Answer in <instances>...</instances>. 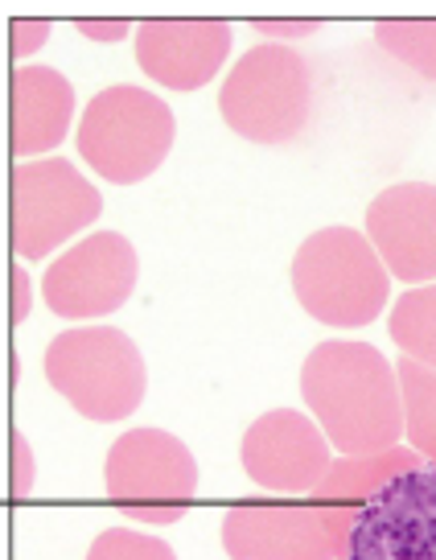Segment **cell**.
I'll use <instances>...</instances> for the list:
<instances>
[{"mask_svg":"<svg viewBox=\"0 0 436 560\" xmlns=\"http://www.w3.org/2000/svg\"><path fill=\"white\" fill-rule=\"evenodd\" d=\"M309 417L342 457L384 454L403 438V396L396 363L370 342L330 338L301 363Z\"/></svg>","mask_w":436,"mask_h":560,"instance_id":"cell-1","label":"cell"},{"mask_svg":"<svg viewBox=\"0 0 436 560\" xmlns=\"http://www.w3.org/2000/svg\"><path fill=\"white\" fill-rule=\"evenodd\" d=\"M293 293L321 326L358 330L384 314L391 272L363 231L321 228L293 256Z\"/></svg>","mask_w":436,"mask_h":560,"instance_id":"cell-2","label":"cell"},{"mask_svg":"<svg viewBox=\"0 0 436 560\" xmlns=\"http://www.w3.org/2000/svg\"><path fill=\"white\" fill-rule=\"evenodd\" d=\"M42 368L54 392L95 424L132 417L149 392L144 354L128 334L111 326L62 330L46 347Z\"/></svg>","mask_w":436,"mask_h":560,"instance_id":"cell-3","label":"cell"},{"mask_svg":"<svg viewBox=\"0 0 436 560\" xmlns=\"http://www.w3.org/2000/svg\"><path fill=\"white\" fill-rule=\"evenodd\" d=\"M219 112L235 137L251 144H288L314 112V74L297 50L260 42L231 67Z\"/></svg>","mask_w":436,"mask_h":560,"instance_id":"cell-4","label":"cell"},{"mask_svg":"<svg viewBox=\"0 0 436 560\" xmlns=\"http://www.w3.org/2000/svg\"><path fill=\"white\" fill-rule=\"evenodd\" d=\"M174 112L153 91L116 83L87 104L79 120V158L116 186H137L165 165L174 149Z\"/></svg>","mask_w":436,"mask_h":560,"instance_id":"cell-5","label":"cell"},{"mask_svg":"<svg viewBox=\"0 0 436 560\" xmlns=\"http://www.w3.org/2000/svg\"><path fill=\"white\" fill-rule=\"evenodd\" d=\"M104 487L123 520L140 527H169L190 511L198 462L190 445L165 429H128L107 450Z\"/></svg>","mask_w":436,"mask_h":560,"instance_id":"cell-6","label":"cell"},{"mask_svg":"<svg viewBox=\"0 0 436 560\" xmlns=\"http://www.w3.org/2000/svg\"><path fill=\"white\" fill-rule=\"evenodd\" d=\"M99 210V190L67 158L21 161L9 174V244L21 260H46L91 228Z\"/></svg>","mask_w":436,"mask_h":560,"instance_id":"cell-7","label":"cell"},{"mask_svg":"<svg viewBox=\"0 0 436 560\" xmlns=\"http://www.w3.org/2000/svg\"><path fill=\"white\" fill-rule=\"evenodd\" d=\"M354 520L317 499H247L223 515L231 560H346Z\"/></svg>","mask_w":436,"mask_h":560,"instance_id":"cell-8","label":"cell"},{"mask_svg":"<svg viewBox=\"0 0 436 560\" xmlns=\"http://www.w3.org/2000/svg\"><path fill=\"white\" fill-rule=\"evenodd\" d=\"M137 247L120 231H95L62 252L42 277V298L58 317L87 322L123 310L137 289Z\"/></svg>","mask_w":436,"mask_h":560,"instance_id":"cell-9","label":"cell"},{"mask_svg":"<svg viewBox=\"0 0 436 560\" xmlns=\"http://www.w3.org/2000/svg\"><path fill=\"white\" fill-rule=\"evenodd\" d=\"M346 560H436V466L424 462L370 494Z\"/></svg>","mask_w":436,"mask_h":560,"instance_id":"cell-10","label":"cell"},{"mask_svg":"<svg viewBox=\"0 0 436 560\" xmlns=\"http://www.w3.org/2000/svg\"><path fill=\"white\" fill-rule=\"evenodd\" d=\"M239 462L256 487L276 494H314L333 466V445L314 417L297 408H272L251 420L239 441Z\"/></svg>","mask_w":436,"mask_h":560,"instance_id":"cell-11","label":"cell"},{"mask_svg":"<svg viewBox=\"0 0 436 560\" xmlns=\"http://www.w3.org/2000/svg\"><path fill=\"white\" fill-rule=\"evenodd\" d=\"M367 240L384 268L403 284L436 280V186L400 182L375 194L367 207Z\"/></svg>","mask_w":436,"mask_h":560,"instance_id":"cell-12","label":"cell"},{"mask_svg":"<svg viewBox=\"0 0 436 560\" xmlns=\"http://www.w3.org/2000/svg\"><path fill=\"white\" fill-rule=\"evenodd\" d=\"M132 37L140 70L169 91L207 88L231 54V25L214 18H144Z\"/></svg>","mask_w":436,"mask_h":560,"instance_id":"cell-13","label":"cell"},{"mask_svg":"<svg viewBox=\"0 0 436 560\" xmlns=\"http://www.w3.org/2000/svg\"><path fill=\"white\" fill-rule=\"evenodd\" d=\"M74 120V88L54 67H17L9 74V153L21 161L58 149Z\"/></svg>","mask_w":436,"mask_h":560,"instance_id":"cell-14","label":"cell"},{"mask_svg":"<svg viewBox=\"0 0 436 560\" xmlns=\"http://www.w3.org/2000/svg\"><path fill=\"white\" fill-rule=\"evenodd\" d=\"M424 466V457L412 445H391L384 454H363V457H333V466L326 470V478L317 482V490L309 499L326 503V508L342 511L350 520H358V511L367 508V499L379 487H387L391 478Z\"/></svg>","mask_w":436,"mask_h":560,"instance_id":"cell-15","label":"cell"},{"mask_svg":"<svg viewBox=\"0 0 436 560\" xmlns=\"http://www.w3.org/2000/svg\"><path fill=\"white\" fill-rule=\"evenodd\" d=\"M396 375L403 396V438L428 466H436V368L400 354Z\"/></svg>","mask_w":436,"mask_h":560,"instance_id":"cell-16","label":"cell"},{"mask_svg":"<svg viewBox=\"0 0 436 560\" xmlns=\"http://www.w3.org/2000/svg\"><path fill=\"white\" fill-rule=\"evenodd\" d=\"M387 334L400 347L403 359H416L424 368H436V280L408 289L391 305Z\"/></svg>","mask_w":436,"mask_h":560,"instance_id":"cell-17","label":"cell"},{"mask_svg":"<svg viewBox=\"0 0 436 560\" xmlns=\"http://www.w3.org/2000/svg\"><path fill=\"white\" fill-rule=\"evenodd\" d=\"M375 42L420 79L436 83V18H384L375 21Z\"/></svg>","mask_w":436,"mask_h":560,"instance_id":"cell-18","label":"cell"},{"mask_svg":"<svg viewBox=\"0 0 436 560\" xmlns=\"http://www.w3.org/2000/svg\"><path fill=\"white\" fill-rule=\"evenodd\" d=\"M87 560H177V552L161 536L132 532V527H111V532H99L91 540Z\"/></svg>","mask_w":436,"mask_h":560,"instance_id":"cell-19","label":"cell"},{"mask_svg":"<svg viewBox=\"0 0 436 560\" xmlns=\"http://www.w3.org/2000/svg\"><path fill=\"white\" fill-rule=\"evenodd\" d=\"M46 42H50V21H37V18L9 21V54H13V58H30V54L42 50Z\"/></svg>","mask_w":436,"mask_h":560,"instance_id":"cell-20","label":"cell"},{"mask_svg":"<svg viewBox=\"0 0 436 560\" xmlns=\"http://www.w3.org/2000/svg\"><path fill=\"white\" fill-rule=\"evenodd\" d=\"M9 454H13V499H25L34 487V450L17 429L9 433Z\"/></svg>","mask_w":436,"mask_h":560,"instance_id":"cell-21","label":"cell"},{"mask_svg":"<svg viewBox=\"0 0 436 560\" xmlns=\"http://www.w3.org/2000/svg\"><path fill=\"white\" fill-rule=\"evenodd\" d=\"M9 322L13 326H21L25 317H30V305H34V289H30V277H25V268L21 264H13L9 268Z\"/></svg>","mask_w":436,"mask_h":560,"instance_id":"cell-22","label":"cell"},{"mask_svg":"<svg viewBox=\"0 0 436 560\" xmlns=\"http://www.w3.org/2000/svg\"><path fill=\"white\" fill-rule=\"evenodd\" d=\"M79 34H87L91 42H120V37L137 34V25L123 18H111V21H95V18H79Z\"/></svg>","mask_w":436,"mask_h":560,"instance_id":"cell-23","label":"cell"},{"mask_svg":"<svg viewBox=\"0 0 436 560\" xmlns=\"http://www.w3.org/2000/svg\"><path fill=\"white\" fill-rule=\"evenodd\" d=\"M251 30H256V34H263V37H272V42H276V37H284V42H288V37H309L317 30V21H284V18H256L251 21Z\"/></svg>","mask_w":436,"mask_h":560,"instance_id":"cell-24","label":"cell"}]
</instances>
